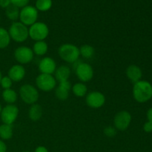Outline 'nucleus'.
<instances>
[{"label":"nucleus","instance_id":"1","mask_svg":"<svg viewBox=\"0 0 152 152\" xmlns=\"http://www.w3.org/2000/svg\"><path fill=\"white\" fill-rule=\"evenodd\" d=\"M133 96L137 102L144 103L152 98V85L145 80H140L134 84Z\"/></svg>","mask_w":152,"mask_h":152},{"label":"nucleus","instance_id":"2","mask_svg":"<svg viewBox=\"0 0 152 152\" xmlns=\"http://www.w3.org/2000/svg\"><path fill=\"white\" fill-rule=\"evenodd\" d=\"M58 54L65 62L68 63H74L78 60L80 56V48L75 45L65 43L59 48Z\"/></svg>","mask_w":152,"mask_h":152},{"label":"nucleus","instance_id":"3","mask_svg":"<svg viewBox=\"0 0 152 152\" xmlns=\"http://www.w3.org/2000/svg\"><path fill=\"white\" fill-rule=\"evenodd\" d=\"M10 39L16 42H23L29 37L28 28L21 22H14L12 23L8 30Z\"/></svg>","mask_w":152,"mask_h":152},{"label":"nucleus","instance_id":"4","mask_svg":"<svg viewBox=\"0 0 152 152\" xmlns=\"http://www.w3.org/2000/svg\"><path fill=\"white\" fill-rule=\"evenodd\" d=\"M19 96L25 103L28 105H33L38 101L39 94L38 90L34 86L25 84L20 87Z\"/></svg>","mask_w":152,"mask_h":152},{"label":"nucleus","instance_id":"5","mask_svg":"<svg viewBox=\"0 0 152 152\" xmlns=\"http://www.w3.org/2000/svg\"><path fill=\"white\" fill-rule=\"evenodd\" d=\"M28 33L29 37L34 41H44L49 34V28L44 22H37L30 26Z\"/></svg>","mask_w":152,"mask_h":152},{"label":"nucleus","instance_id":"6","mask_svg":"<svg viewBox=\"0 0 152 152\" xmlns=\"http://www.w3.org/2000/svg\"><path fill=\"white\" fill-rule=\"evenodd\" d=\"M38 18V10L33 6L27 5L22 7L19 13L20 22L25 25L31 26L33 24L37 22Z\"/></svg>","mask_w":152,"mask_h":152},{"label":"nucleus","instance_id":"7","mask_svg":"<svg viewBox=\"0 0 152 152\" xmlns=\"http://www.w3.org/2000/svg\"><path fill=\"white\" fill-rule=\"evenodd\" d=\"M37 88L42 91L48 92L56 88V80L51 74H41L36 79Z\"/></svg>","mask_w":152,"mask_h":152},{"label":"nucleus","instance_id":"8","mask_svg":"<svg viewBox=\"0 0 152 152\" xmlns=\"http://www.w3.org/2000/svg\"><path fill=\"white\" fill-rule=\"evenodd\" d=\"M19 108L13 104H8L1 109V120L4 124L12 125L17 119L19 115Z\"/></svg>","mask_w":152,"mask_h":152},{"label":"nucleus","instance_id":"9","mask_svg":"<svg viewBox=\"0 0 152 152\" xmlns=\"http://www.w3.org/2000/svg\"><path fill=\"white\" fill-rule=\"evenodd\" d=\"M132 122V115L127 111H120L114 118V127L117 130L124 132L129 127Z\"/></svg>","mask_w":152,"mask_h":152},{"label":"nucleus","instance_id":"10","mask_svg":"<svg viewBox=\"0 0 152 152\" xmlns=\"http://www.w3.org/2000/svg\"><path fill=\"white\" fill-rule=\"evenodd\" d=\"M77 77L81 82H88L93 78L94 69L89 64L86 62H79L75 68Z\"/></svg>","mask_w":152,"mask_h":152},{"label":"nucleus","instance_id":"11","mask_svg":"<svg viewBox=\"0 0 152 152\" xmlns=\"http://www.w3.org/2000/svg\"><path fill=\"white\" fill-rule=\"evenodd\" d=\"M33 50L27 46H21L17 48L14 51V57L20 64H28L34 59Z\"/></svg>","mask_w":152,"mask_h":152},{"label":"nucleus","instance_id":"12","mask_svg":"<svg viewBox=\"0 0 152 152\" xmlns=\"http://www.w3.org/2000/svg\"><path fill=\"white\" fill-rule=\"evenodd\" d=\"M86 101L90 108H99L105 104V96L99 91H92L88 94Z\"/></svg>","mask_w":152,"mask_h":152},{"label":"nucleus","instance_id":"13","mask_svg":"<svg viewBox=\"0 0 152 152\" xmlns=\"http://www.w3.org/2000/svg\"><path fill=\"white\" fill-rule=\"evenodd\" d=\"M56 69V64L54 59L46 56L42 59L39 63V70L41 74H53Z\"/></svg>","mask_w":152,"mask_h":152},{"label":"nucleus","instance_id":"14","mask_svg":"<svg viewBox=\"0 0 152 152\" xmlns=\"http://www.w3.org/2000/svg\"><path fill=\"white\" fill-rule=\"evenodd\" d=\"M71 84L68 80L60 82L57 88L55 90V95L59 100H66L69 96V91L71 89Z\"/></svg>","mask_w":152,"mask_h":152},{"label":"nucleus","instance_id":"15","mask_svg":"<svg viewBox=\"0 0 152 152\" xmlns=\"http://www.w3.org/2000/svg\"><path fill=\"white\" fill-rule=\"evenodd\" d=\"M25 76V69L22 65H14L9 69L7 77L13 82H20Z\"/></svg>","mask_w":152,"mask_h":152},{"label":"nucleus","instance_id":"16","mask_svg":"<svg viewBox=\"0 0 152 152\" xmlns=\"http://www.w3.org/2000/svg\"><path fill=\"white\" fill-rule=\"evenodd\" d=\"M126 76L130 81L136 83L137 82L141 80L142 76V70L137 65H131L126 69Z\"/></svg>","mask_w":152,"mask_h":152},{"label":"nucleus","instance_id":"17","mask_svg":"<svg viewBox=\"0 0 152 152\" xmlns=\"http://www.w3.org/2000/svg\"><path fill=\"white\" fill-rule=\"evenodd\" d=\"M71 75V69L67 65H61L55 71V79L60 83L68 80Z\"/></svg>","mask_w":152,"mask_h":152},{"label":"nucleus","instance_id":"18","mask_svg":"<svg viewBox=\"0 0 152 152\" xmlns=\"http://www.w3.org/2000/svg\"><path fill=\"white\" fill-rule=\"evenodd\" d=\"M28 116L32 121H38L42 116V108L39 104H33L28 111Z\"/></svg>","mask_w":152,"mask_h":152},{"label":"nucleus","instance_id":"19","mask_svg":"<svg viewBox=\"0 0 152 152\" xmlns=\"http://www.w3.org/2000/svg\"><path fill=\"white\" fill-rule=\"evenodd\" d=\"M48 49V44L45 41H37L36 42L33 46V52L34 54L38 56H43L45 54Z\"/></svg>","mask_w":152,"mask_h":152},{"label":"nucleus","instance_id":"20","mask_svg":"<svg viewBox=\"0 0 152 152\" xmlns=\"http://www.w3.org/2000/svg\"><path fill=\"white\" fill-rule=\"evenodd\" d=\"M2 98L8 104H13L17 100V94L11 88L5 89L2 92Z\"/></svg>","mask_w":152,"mask_h":152},{"label":"nucleus","instance_id":"21","mask_svg":"<svg viewBox=\"0 0 152 152\" xmlns=\"http://www.w3.org/2000/svg\"><path fill=\"white\" fill-rule=\"evenodd\" d=\"M13 137V127L12 125L4 124L0 126V137L4 140H7Z\"/></svg>","mask_w":152,"mask_h":152},{"label":"nucleus","instance_id":"22","mask_svg":"<svg viewBox=\"0 0 152 152\" xmlns=\"http://www.w3.org/2000/svg\"><path fill=\"white\" fill-rule=\"evenodd\" d=\"M71 89H72L74 94L78 97H83L87 94L88 88L86 85H85L83 83H76L75 85L73 86Z\"/></svg>","mask_w":152,"mask_h":152},{"label":"nucleus","instance_id":"23","mask_svg":"<svg viewBox=\"0 0 152 152\" xmlns=\"http://www.w3.org/2000/svg\"><path fill=\"white\" fill-rule=\"evenodd\" d=\"M10 42L8 31L0 27V49L6 48Z\"/></svg>","mask_w":152,"mask_h":152},{"label":"nucleus","instance_id":"24","mask_svg":"<svg viewBox=\"0 0 152 152\" xmlns=\"http://www.w3.org/2000/svg\"><path fill=\"white\" fill-rule=\"evenodd\" d=\"M19 13H20V10L19 7L13 5L12 4L8 6L5 10L6 16L10 20L12 21H16L19 19Z\"/></svg>","mask_w":152,"mask_h":152},{"label":"nucleus","instance_id":"25","mask_svg":"<svg viewBox=\"0 0 152 152\" xmlns=\"http://www.w3.org/2000/svg\"><path fill=\"white\" fill-rule=\"evenodd\" d=\"M94 48L93 46L90 45H83L80 47V53L82 56L86 59H90L92 56L94 55Z\"/></svg>","mask_w":152,"mask_h":152},{"label":"nucleus","instance_id":"26","mask_svg":"<svg viewBox=\"0 0 152 152\" xmlns=\"http://www.w3.org/2000/svg\"><path fill=\"white\" fill-rule=\"evenodd\" d=\"M52 0H37L36 1V8L39 11H48L52 7Z\"/></svg>","mask_w":152,"mask_h":152},{"label":"nucleus","instance_id":"27","mask_svg":"<svg viewBox=\"0 0 152 152\" xmlns=\"http://www.w3.org/2000/svg\"><path fill=\"white\" fill-rule=\"evenodd\" d=\"M0 85H1V86L2 87V88L4 89V90H5V89H9L11 88L12 85H13V81H12L7 76H6V77H3L2 78H1Z\"/></svg>","mask_w":152,"mask_h":152},{"label":"nucleus","instance_id":"28","mask_svg":"<svg viewBox=\"0 0 152 152\" xmlns=\"http://www.w3.org/2000/svg\"><path fill=\"white\" fill-rule=\"evenodd\" d=\"M117 129L113 126H107L103 130L104 134L108 137H114L117 134Z\"/></svg>","mask_w":152,"mask_h":152},{"label":"nucleus","instance_id":"29","mask_svg":"<svg viewBox=\"0 0 152 152\" xmlns=\"http://www.w3.org/2000/svg\"><path fill=\"white\" fill-rule=\"evenodd\" d=\"M30 0H10L11 4L17 7H24L28 5Z\"/></svg>","mask_w":152,"mask_h":152},{"label":"nucleus","instance_id":"30","mask_svg":"<svg viewBox=\"0 0 152 152\" xmlns=\"http://www.w3.org/2000/svg\"><path fill=\"white\" fill-rule=\"evenodd\" d=\"M143 130L146 133H151V132H152V123L148 121L145 123L143 126Z\"/></svg>","mask_w":152,"mask_h":152},{"label":"nucleus","instance_id":"31","mask_svg":"<svg viewBox=\"0 0 152 152\" xmlns=\"http://www.w3.org/2000/svg\"><path fill=\"white\" fill-rule=\"evenodd\" d=\"M11 4L10 0H0V7L2 8H7L8 6Z\"/></svg>","mask_w":152,"mask_h":152},{"label":"nucleus","instance_id":"32","mask_svg":"<svg viewBox=\"0 0 152 152\" xmlns=\"http://www.w3.org/2000/svg\"><path fill=\"white\" fill-rule=\"evenodd\" d=\"M6 151H7V145L1 140H0V152H6Z\"/></svg>","mask_w":152,"mask_h":152},{"label":"nucleus","instance_id":"33","mask_svg":"<svg viewBox=\"0 0 152 152\" xmlns=\"http://www.w3.org/2000/svg\"><path fill=\"white\" fill-rule=\"evenodd\" d=\"M34 152H48V150L47 149V148L45 146H42V145H40V146H38L35 149V151Z\"/></svg>","mask_w":152,"mask_h":152},{"label":"nucleus","instance_id":"34","mask_svg":"<svg viewBox=\"0 0 152 152\" xmlns=\"http://www.w3.org/2000/svg\"><path fill=\"white\" fill-rule=\"evenodd\" d=\"M147 119L148 122L152 123V108H149L147 111Z\"/></svg>","mask_w":152,"mask_h":152},{"label":"nucleus","instance_id":"35","mask_svg":"<svg viewBox=\"0 0 152 152\" xmlns=\"http://www.w3.org/2000/svg\"><path fill=\"white\" fill-rule=\"evenodd\" d=\"M1 78H2V74H1V71H0V83H1Z\"/></svg>","mask_w":152,"mask_h":152},{"label":"nucleus","instance_id":"36","mask_svg":"<svg viewBox=\"0 0 152 152\" xmlns=\"http://www.w3.org/2000/svg\"><path fill=\"white\" fill-rule=\"evenodd\" d=\"M1 109H2V108H1V104H0V114H1Z\"/></svg>","mask_w":152,"mask_h":152},{"label":"nucleus","instance_id":"37","mask_svg":"<svg viewBox=\"0 0 152 152\" xmlns=\"http://www.w3.org/2000/svg\"><path fill=\"white\" fill-rule=\"evenodd\" d=\"M23 152H30V151H23Z\"/></svg>","mask_w":152,"mask_h":152},{"label":"nucleus","instance_id":"38","mask_svg":"<svg viewBox=\"0 0 152 152\" xmlns=\"http://www.w3.org/2000/svg\"><path fill=\"white\" fill-rule=\"evenodd\" d=\"M0 20H1V17H0Z\"/></svg>","mask_w":152,"mask_h":152}]
</instances>
